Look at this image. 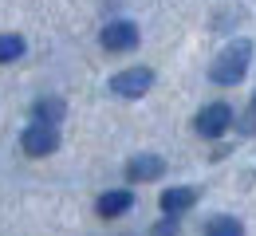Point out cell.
<instances>
[{"label": "cell", "instance_id": "obj_1", "mask_svg": "<svg viewBox=\"0 0 256 236\" xmlns=\"http://www.w3.org/2000/svg\"><path fill=\"white\" fill-rule=\"evenodd\" d=\"M248 63H252V39H232L221 55L209 63V79H213L217 87H236V83L244 79Z\"/></svg>", "mask_w": 256, "mask_h": 236}, {"label": "cell", "instance_id": "obj_2", "mask_svg": "<svg viewBox=\"0 0 256 236\" xmlns=\"http://www.w3.org/2000/svg\"><path fill=\"white\" fill-rule=\"evenodd\" d=\"M110 95H118V99H142L150 87H154V71L150 67H126L118 71V75H110Z\"/></svg>", "mask_w": 256, "mask_h": 236}, {"label": "cell", "instance_id": "obj_3", "mask_svg": "<svg viewBox=\"0 0 256 236\" xmlns=\"http://www.w3.org/2000/svg\"><path fill=\"white\" fill-rule=\"evenodd\" d=\"M228 126H232V106H228V102H209V106H201L197 118H193V130L201 138H221Z\"/></svg>", "mask_w": 256, "mask_h": 236}, {"label": "cell", "instance_id": "obj_4", "mask_svg": "<svg viewBox=\"0 0 256 236\" xmlns=\"http://www.w3.org/2000/svg\"><path fill=\"white\" fill-rule=\"evenodd\" d=\"M138 39H142V32H138V24H130V20H110V24L98 32V43H102L106 51H134Z\"/></svg>", "mask_w": 256, "mask_h": 236}, {"label": "cell", "instance_id": "obj_5", "mask_svg": "<svg viewBox=\"0 0 256 236\" xmlns=\"http://www.w3.org/2000/svg\"><path fill=\"white\" fill-rule=\"evenodd\" d=\"M20 146H24L28 158H48V154L60 150V130H56V126H40V122H32V126L20 134Z\"/></svg>", "mask_w": 256, "mask_h": 236}, {"label": "cell", "instance_id": "obj_6", "mask_svg": "<svg viewBox=\"0 0 256 236\" xmlns=\"http://www.w3.org/2000/svg\"><path fill=\"white\" fill-rule=\"evenodd\" d=\"M162 173H166V162H162L158 154H138V158H130V162H126V181H134V185H142V181H158Z\"/></svg>", "mask_w": 256, "mask_h": 236}, {"label": "cell", "instance_id": "obj_7", "mask_svg": "<svg viewBox=\"0 0 256 236\" xmlns=\"http://www.w3.org/2000/svg\"><path fill=\"white\" fill-rule=\"evenodd\" d=\"M158 205H162L166 217H178V213H186V209L197 205V189H193V185H174V189H166L158 197Z\"/></svg>", "mask_w": 256, "mask_h": 236}, {"label": "cell", "instance_id": "obj_8", "mask_svg": "<svg viewBox=\"0 0 256 236\" xmlns=\"http://www.w3.org/2000/svg\"><path fill=\"white\" fill-rule=\"evenodd\" d=\"M98 217L102 221H114V217H122V213H130L134 209V193L130 189H110V193H102L98 197Z\"/></svg>", "mask_w": 256, "mask_h": 236}, {"label": "cell", "instance_id": "obj_9", "mask_svg": "<svg viewBox=\"0 0 256 236\" xmlns=\"http://www.w3.org/2000/svg\"><path fill=\"white\" fill-rule=\"evenodd\" d=\"M67 114L64 99H36L32 102V122H40V126H60Z\"/></svg>", "mask_w": 256, "mask_h": 236}, {"label": "cell", "instance_id": "obj_10", "mask_svg": "<svg viewBox=\"0 0 256 236\" xmlns=\"http://www.w3.org/2000/svg\"><path fill=\"white\" fill-rule=\"evenodd\" d=\"M24 35H16V32H4L0 35V63H16L20 55H24Z\"/></svg>", "mask_w": 256, "mask_h": 236}, {"label": "cell", "instance_id": "obj_11", "mask_svg": "<svg viewBox=\"0 0 256 236\" xmlns=\"http://www.w3.org/2000/svg\"><path fill=\"white\" fill-rule=\"evenodd\" d=\"M205 236H244V225L236 217H213L205 225Z\"/></svg>", "mask_w": 256, "mask_h": 236}, {"label": "cell", "instance_id": "obj_12", "mask_svg": "<svg viewBox=\"0 0 256 236\" xmlns=\"http://www.w3.org/2000/svg\"><path fill=\"white\" fill-rule=\"evenodd\" d=\"M182 233V225H178V217H166V221H158L154 229H150V236H178Z\"/></svg>", "mask_w": 256, "mask_h": 236}, {"label": "cell", "instance_id": "obj_13", "mask_svg": "<svg viewBox=\"0 0 256 236\" xmlns=\"http://www.w3.org/2000/svg\"><path fill=\"white\" fill-rule=\"evenodd\" d=\"M256 130V99H252V106H248V114L240 118V134H252Z\"/></svg>", "mask_w": 256, "mask_h": 236}]
</instances>
